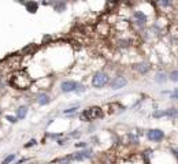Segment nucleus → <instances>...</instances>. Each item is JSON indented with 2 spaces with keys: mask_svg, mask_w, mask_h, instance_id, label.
Segmentation results:
<instances>
[{
  "mask_svg": "<svg viewBox=\"0 0 178 164\" xmlns=\"http://www.w3.org/2000/svg\"><path fill=\"white\" fill-rule=\"evenodd\" d=\"M32 82H33V81H32V78L25 71L14 72V75H12L11 80H10L11 86H14L15 89H19V90L29 89L30 85H32Z\"/></svg>",
  "mask_w": 178,
  "mask_h": 164,
  "instance_id": "obj_1",
  "label": "nucleus"
},
{
  "mask_svg": "<svg viewBox=\"0 0 178 164\" xmlns=\"http://www.w3.org/2000/svg\"><path fill=\"white\" fill-rule=\"evenodd\" d=\"M103 115H104L103 109L100 107H89V108L84 109V112H81L79 118L84 122H91V121H95V119L103 118Z\"/></svg>",
  "mask_w": 178,
  "mask_h": 164,
  "instance_id": "obj_2",
  "label": "nucleus"
},
{
  "mask_svg": "<svg viewBox=\"0 0 178 164\" xmlns=\"http://www.w3.org/2000/svg\"><path fill=\"white\" fill-rule=\"evenodd\" d=\"M108 82H110V77H108V74L104 71L95 72L93 77H92V86H93L95 89H101V88H104Z\"/></svg>",
  "mask_w": 178,
  "mask_h": 164,
  "instance_id": "obj_3",
  "label": "nucleus"
},
{
  "mask_svg": "<svg viewBox=\"0 0 178 164\" xmlns=\"http://www.w3.org/2000/svg\"><path fill=\"white\" fill-rule=\"evenodd\" d=\"M93 157V150L92 149H82L79 150V152H75L73 154H70V160L71 162H84V160H89Z\"/></svg>",
  "mask_w": 178,
  "mask_h": 164,
  "instance_id": "obj_4",
  "label": "nucleus"
},
{
  "mask_svg": "<svg viewBox=\"0 0 178 164\" xmlns=\"http://www.w3.org/2000/svg\"><path fill=\"white\" fill-rule=\"evenodd\" d=\"M79 82L78 81H73V80H66L60 84V90L63 93H73L77 92V89L79 88Z\"/></svg>",
  "mask_w": 178,
  "mask_h": 164,
  "instance_id": "obj_5",
  "label": "nucleus"
},
{
  "mask_svg": "<svg viewBox=\"0 0 178 164\" xmlns=\"http://www.w3.org/2000/svg\"><path fill=\"white\" fill-rule=\"evenodd\" d=\"M108 84H110V88L112 90H118V89H122V88H125L126 85H128V80H126V77H123V75H117V77H114Z\"/></svg>",
  "mask_w": 178,
  "mask_h": 164,
  "instance_id": "obj_6",
  "label": "nucleus"
},
{
  "mask_svg": "<svg viewBox=\"0 0 178 164\" xmlns=\"http://www.w3.org/2000/svg\"><path fill=\"white\" fill-rule=\"evenodd\" d=\"M147 138L152 142H160L164 140V133L160 129H152V130L147 131Z\"/></svg>",
  "mask_w": 178,
  "mask_h": 164,
  "instance_id": "obj_7",
  "label": "nucleus"
},
{
  "mask_svg": "<svg viewBox=\"0 0 178 164\" xmlns=\"http://www.w3.org/2000/svg\"><path fill=\"white\" fill-rule=\"evenodd\" d=\"M133 21H134V23L137 25V26L145 27L148 19H147V15H145L142 11H134L133 12Z\"/></svg>",
  "mask_w": 178,
  "mask_h": 164,
  "instance_id": "obj_8",
  "label": "nucleus"
},
{
  "mask_svg": "<svg viewBox=\"0 0 178 164\" xmlns=\"http://www.w3.org/2000/svg\"><path fill=\"white\" fill-rule=\"evenodd\" d=\"M133 70L137 71L138 74L144 75L147 74V72L151 70V64H149L148 62H141V63H136V64H133Z\"/></svg>",
  "mask_w": 178,
  "mask_h": 164,
  "instance_id": "obj_9",
  "label": "nucleus"
},
{
  "mask_svg": "<svg viewBox=\"0 0 178 164\" xmlns=\"http://www.w3.org/2000/svg\"><path fill=\"white\" fill-rule=\"evenodd\" d=\"M34 100H36V103L39 104V105H47V104L51 103V96L45 92H40L36 94V99Z\"/></svg>",
  "mask_w": 178,
  "mask_h": 164,
  "instance_id": "obj_10",
  "label": "nucleus"
},
{
  "mask_svg": "<svg viewBox=\"0 0 178 164\" xmlns=\"http://www.w3.org/2000/svg\"><path fill=\"white\" fill-rule=\"evenodd\" d=\"M154 80L156 84H164V82H167V80H168V75L164 74V72H158Z\"/></svg>",
  "mask_w": 178,
  "mask_h": 164,
  "instance_id": "obj_11",
  "label": "nucleus"
},
{
  "mask_svg": "<svg viewBox=\"0 0 178 164\" xmlns=\"http://www.w3.org/2000/svg\"><path fill=\"white\" fill-rule=\"evenodd\" d=\"M28 107L26 105H22V107H19V108L17 109V118L18 119H25L26 118V115H28Z\"/></svg>",
  "mask_w": 178,
  "mask_h": 164,
  "instance_id": "obj_12",
  "label": "nucleus"
},
{
  "mask_svg": "<svg viewBox=\"0 0 178 164\" xmlns=\"http://www.w3.org/2000/svg\"><path fill=\"white\" fill-rule=\"evenodd\" d=\"M26 10L30 12V14H34V12L37 11V8H39V6H37L36 2H26Z\"/></svg>",
  "mask_w": 178,
  "mask_h": 164,
  "instance_id": "obj_13",
  "label": "nucleus"
},
{
  "mask_svg": "<svg viewBox=\"0 0 178 164\" xmlns=\"http://www.w3.org/2000/svg\"><path fill=\"white\" fill-rule=\"evenodd\" d=\"M177 115H178V109H177V108H168V109H164V116H167V118L176 119Z\"/></svg>",
  "mask_w": 178,
  "mask_h": 164,
  "instance_id": "obj_14",
  "label": "nucleus"
},
{
  "mask_svg": "<svg viewBox=\"0 0 178 164\" xmlns=\"http://www.w3.org/2000/svg\"><path fill=\"white\" fill-rule=\"evenodd\" d=\"M53 8H55V11H58V12H63L66 10V3L65 2H58L55 6H53Z\"/></svg>",
  "mask_w": 178,
  "mask_h": 164,
  "instance_id": "obj_15",
  "label": "nucleus"
},
{
  "mask_svg": "<svg viewBox=\"0 0 178 164\" xmlns=\"http://www.w3.org/2000/svg\"><path fill=\"white\" fill-rule=\"evenodd\" d=\"M158 4L162 8H167V7H171L173 0H158Z\"/></svg>",
  "mask_w": 178,
  "mask_h": 164,
  "instance_id": "obj_16",
  "label": "nucleus"
},
{
  "mask_svg": "<svg viewBox=\"0 0 178 164\" xmlns=\"http://www.w3.org/2000/svg\"><path fill=\"white\" fill-rule=\"evenodd\" d=\"M15 157H17V154H15V153L8 154V156H6V157H4V160L2 162V164H11V163L15 160Z\"/></svg>",
  "mask_w": 178,
  "mask_h": 164,
  "instance_id": "obj_17",
  "label": "nucleus"
},
{
  "mask_svg": "<svg viewBox=\"0 0 178 164\" xmlns=\"http://www.w3.org/2000/svg\"><path fill=\"white\" fill-rule=\"evenodd\" d=\"M128 137H129V142L130 144H134V145H137L140 142V140H138V137L136 134H133V133H129L128 134Z\"/></svg>",
  "mask_w": 178,
  "mask_h": 164,
  "instance_id": "obj_18",
  "label": "nucleus"
},
{
  "mask_svg": "<svg viewBox=\"0 0 178 164\" xmlns=\"http://www.w3.org/2000/svg\"><path fill=\"white\" fill-rule=\"evenodd\" d=\"M168 80H171L173 82H177L178 81V72L174 70V71H171V74H170V77H168Z\"/></svg>",
  "mask_w": 178,
  "mask_h": 164,
  "instance_id": "obj_19",
  "label": "nucleus"
},
{
  "mask_svg": "<svg viewBox=\"0 0 178 164\" xmlns=\"http://www.w3.org/2000/svg\"><path fill=\"white\" fill-rule=\"evenodd\" d=\"M77 109H78V107H73V108H67V109H65V115H71V113L77 112Z\"/></svg>",
  "mask_w": 178,
  "mask_h": 164,
  "instance_id": "obj_20",
  "label": "nucleus"
},
{
  "mask_svg": "<svg viewBox=\"0 0 178 164\" xmlns=\"http://www.w3.org/2000/svg\"><path fill=\"white\" fill-rule=\"evenodd\" d=\"M6 119H7L10 123H17L18 122V118L17 116H12V115H6Z\"/></svg>",
  "mask_w": 178,
  "mask_h": 164,
  "instance_id": "obj_21",
  "label": "nucleus"
},
{
  "mask_svg": "<svg viewBox=\"0 0 178 164\" xmlns=\"http://www.w3.org/2000/svg\"><path fill=\"white\" fill-rule=\"evenodd\" d=\"M36 144H37V141L33 138V140H30L28 144H25V148H32V146H34V145H36Z\"/></svg>",
  "mask_w": 178,
  "mask_h": 164,
  "instance_id": "obj_22",
  "label": "nucleus"
},
{
  "mask_svg": "<svg viewBox=\"0 0 178 164\" xmlns=\"http://www.w3.org/2000/svg\"><path fill=\"white\" fill-rule=\"evenodd\" d=\"M87 142H77V144H75V146H77V148H87Z\"/></svg>",
  "mask_w": 178,
  "mask_h": 164,
  "instance_id": "obj_23",
  "label": "nucleus"
},
{
  "mask_svg": "<svg viewBox=\"0 0 178 164\" xmlns=\"http://www.w3.org/2000/svg\"><path fill=\"white\" fill-rule=\"evenodd\" d=\"M177 99H178V92L174 90V92L171 93V100H177Z\"/></svg>",
  "mask_w": 178,
  "mask_h": 164,
  "instance_id": "obj_24",
  "label": "nucleus"
},
{
  "mask_svg": "<svg viewBox=\"0 0 178 164\" xmlns=\"http://www.w3.org/2000/svg\"><path fill=\"white\" fill-rule=\"evenodd\" d=\"M56 144H58V145H65L66 140H56Z\"/></svg>",
  "mask_w": 178,
  "mask_h": 164,
  "instance_id": "obj_25",
  "label": "nucleus"
},
{
  "mask_svg": "<svg viewBox=\"0 0 178 164\" xmlns=\"http://www.w3.org/2000/svg\"><path fill=\"white\" fill-rule=\"evenodd\" d=\"M25 162H28V159H21V160H18L15 164H22V163H25Z\"/></svg>",
  "mask_w": 178,
  "mask_h": 164,
  "instance_id": "obj_26",
  "label": "nucleus"
}]
</instances>
